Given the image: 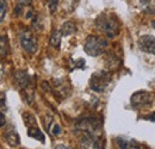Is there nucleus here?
<instances>
[{"mask_svg":"<svg viewBox=\"0 0 155 149\" xmlns=\"http://www.w3.org/2000/svg\"><path fill=\"white\" fill-rule=\"evenodd\" d=\"M60 31H61L62 36H71V35H73V34L77 32V25H75L74 22H71V20L64 22L62 24Z\"/></svg>","mask_w":155,"mask_h":149,"instance_id":"obj_13","label":"nucleus"},{"mask_svg":"<svg viewBox=\"0 0 155 149\" xmlns=\"http://www.w3.org/2000/svg\"><path fill=\"white\" fill-rule=\"evenodd\" d=\"M117 144L119 149H140V144L133 138L117 137Z\"/></svg>","mask_w":155,"mask_h":149,"instance_id":"obj_11","label":"nucleus"},{"mask_svg":"<svg viewBox=\"0 0 155 149\" xmlns=\"http://www.w3.org/2000/svg\"><path fill=\"white\" fill-rule=\"evenodd\" d=\"M107 41L105 38L96 36V35H90L86 38L85 44H84V50L87 55L90 56H99L104 53V50L107 47Z\"/></svg>","mask_w":155,"mask_h":149,"instance_id":"obj_3","label":"nucleus"},{"mask_svg":"<svg viewBox=\"0 0 155 149\" xmlns=\"http://www.w3.org/2000/svg\"><path fill=\"white\" fill-rule=\"evenodd\" d=\"M15 81L20 88L25 90L32 86V78L25 71H18L15 73Z\"/></svg>","mask_w":155,"mask_h":149,"instance_id":"obj_9","label":"nucleus"},{"mask_svg":"<svg viewBox=\"0 0 155 149\" xmlns=\"http://www.w3.org/2000/svg\"><path fill=\"white\" fill-rule=\"evenodd\" d=\"M138 48L148 54L155 55V37L152 35H142L138 38Z\"/></svg>","mask_w":155,"mask_h":149,"instance_id":"obj_8","label":"nucleus"},{"mask_svg":"<svg viewBox=\"0 0 155 149\" xmlns=\"http://www.w3.org/2000/svg\"><path fill=\"white\" fill-rule=\"evenodd\" d=\"M61 38H62L61 31L60 30H53L51 31V35H50V39H49L50 45L58 49L60 48V44H61Z\"/></svg>","mask_w":155,"mask_h":149,"instance_id":"obj_16","label":"nucleus"},{"mask_svg":"<svg viewBox=\"0 0 155 149\" xmlns=\"http://www.w3.org/2000/svg\"><path fill=\"white\" fill-rule=\"evenodd\" d=\"M53 87H54L55 94L58 95V98H66V97L69 94V92H71V87H69L68 82H66V81L62 80V79L54 80Z\"/></svg>","mask_w":155,"mask_h":149,"instance_id":"obj_10","label":"nucleus"},{"mask_svg":"<svg viewBox=\"0 0 155 149\" xmlns=\"http://www.w3.org/2000/svg\"><path fill=\"white\" fill-rule=\"evenodd\" d=\"M81 149H104L105 140L100 134H82L80 135Z\"/></svg>","mask_w":155,"mask_h":149,"instance_id":"obj_5","label":"nucleus"},{"mask_svg":"<svg viewBox=\"0 0 155 149\" xmlns=\"http://www.w3.org/2000/svg\"><path fill=\"white\" fill-rule=\"evenodd\" d=\"M96 28L106 37L114 38L119 34L120 23L115 15L101 13L96 19Z\"/></svg>","mask_w":155,"mask_h":149,"instance_id":"obj_1","label":"nucleus"},{"mask_svg":"<svg viewBox=\"0 0 155 149\" xmlns=\"http://www.w3.org/2000/svg\"><path fill=\"white\" fill-rule=\"evenodd\" d=\"M5 124H6V118H5V114H4L2 112H0V128H2Z\"/></svg>","mask_w":155,"mask_h":149,"instance_id":"obj_25","label":"nucleus"},{"mask_svg":"<svg viewBox=\"0 0 155 149\" xmlns=\"http://www.w3.org/2000/svg\"><path fill=\"white\" fill-rule=\"evenodd\" d=\"M8 51H10L8 37L6 35L5 36H1L0 37V60L1 58H5L6 56L8 55Z\"/></svg>","mask_w":155,"mask_h":149,"instance_id":"obj_15","label":"nucleus"},{"mask_svg":"<svg viewBox=\"0 0 155 149\" xmlns=\"http://www.w3.org/2000/svg\"><path fill=\"white\" fill-rule=\"evenodd\" d=\"M153 94L147 92V91H138L131 95V106L135 109H142V108H147L152 105V100H153Z\"/></svg>","mask_w":155,"mask_h":149,"instance_id":"obj_7","label":"nucleus"},{"mask_svg":"<svg viewBox=\"0 0 155 149\" xmlns=\"http://www.w3.org/2000/svg\"><path fill=\"white\" fill-rule=\"evenodd\" d=\"M20 44H21V48L29 53V54H34L37 51V48H38V42H37V38L36 36L29 31V30H24L23 32H20L19 36Z\"/></svg>","mask_w":155,"mask_h":149,"instance_id":"obj_6","label":"nucleus"},{"mask_svg":"<svg viewBox=\"0 0 155 149\" xmlns=\"http://www.w3.org/2000/svg\"><path fill=\"white\" fill-rule=\"evenodd\" d=\"M112 76L110 74V72L106 71H100V72H96L91 75L90 78V88L94 92H104L107 86L111 82Z\"/></svg>","mask_w":155,"mask_h":149,"instance_id":"obj_4","label":"nucleus"},{"mask_svg":"<svg viewBox=\"0 0 155 149\" xmlns=\"http://www.w3.org/2000/svg\"><path fill=\"white\" fill-rule=\"evenodd\" d=\"M0 106L1 108H6V94L5 92H0Z\"/></svg>","mask_w":155,"mask_h":149,"instance_id":"obj_23","label":"nucleus"},{"mask_svg":"<svg viewBox=\"0 0 155 149\" xmlns=\"http://www.w3.org/2000/svg\"><path fill=\"white\" fill-rule=\"evenodd\" d=\"M5 141H6L11 147H17L20 143L19 135L17 134V131L11 129V130L7 131V132L5 134Z\"/></svg>","mask_w":155,"mask_h":149,"instance_id":"obj_12","label":"nucleus"},{"mask_svg":"<svg viewBox=\"0 0 155 149\" xmlns=\"http://www.w3.org/2000/svg\"><path fill=\"white\" fill-rule=\"evenodd\" d=\"M1 72H2V68H1V65H0V76H1Z\"/></svg>","mask_w":155,"mask_h":149,"instance_id":"obj_27","label":"nucleus"},{"mask_svg":"<svg viewBox=\"0 0 155 149\" xmlns=\"http://www.w3.org/2000/svg\"><path fill=\"white\" fill-rule=\"evenodd\" d=\"M32 28H34L35 30H37V31H41V30L43 29V25H42V24H41V22H39L38 16H36L35 19L32 20Z\"/></svg>","mask_w":155,"mask_h":149,"instance_id":"obj_22","label":"nucleus"},{"mask_svg":"<svg viewBox=\"0 0 155 149\" xmlns=\"http://www.w3.org/2000/svg\"><path fill=\"white\" fill-rule=\"evenodd\" d=\"M58 5V0H48V7H49L50 13H55L56 12Z\"/></svg>","mask_w":155,"mask_h":149,"instance_id":"obj_21","label":"nucleus"},{"mask_svg":"<svg viewBox=\"0 0 155 149\" xmlns=\"http://www.w3.org/2000/svg\"><path fill=\"white\" fill-rule=\"evenodd\" d=\"M106 67L109 68V69H117L118 67H119V65H120V61H119V58L117 57L116 55H114V54H110V55L106 57Z\"/></svg>","mask_w":155,"mask_h":149,"instance_id":"obj_18","label":"nucleus"},{"mask_svg":"<svg viewBox=\"0 0 155 149\" xmlns=\"http://www.w3.org/2000/svg\"><path fill=\"white\" fill-rule=\"evenodd\" d=\"M55 149H72L71 147H68V146H64V144H58L55 147Z\"/></svg>","mask_w":155,"mask_h":149,"instance_id":"obj_26","label":"nucleus"},{"mask_svg":"<svg viewBox=\"0 0 155 149\" xmlns=\"http://www.w3.org/2000/svg\"><path fill=\"white\" fill-rule=\"evenodd\" d=\"M142 11L148 15H155V0H140Z\"/></svg>","mask_w":155,"mask_h":149,"instance_id":"obj_14","label":"nucleus"},{"mask_svg":"<svg viewBox=\"0 0 155 149\" xmlns=\"http://www.w3.org/2000/svg\"><path fill=\"white\" fill-rule=\"evenodd\" d=\"M6 8H7V2H6V0H0V22H2V19L5 18Z\"/></svg>","mask_w":155,"mask_h":149,"instance_id":"obj_20","label":"nucleus"},{"mask_svg":"<svg viewBox=\"0 0 155 149\" xmlns=\"http://www.w3.org/2000/svg\"><path fill=\"white\" fill-rule=\"evenodd\" d=\"M31 2H32V0H17V5H20L23 7L31 5Z\"/></svg>","mask_w":155,"mask_h":149,"instance_id":"obj_24","label":"nucleus"},{"mask_svg":"<svg viewBox=\"0 0 155 149\" xmlns=\"http://www.w3.org/2000/svg\"><path fill=\"white\" fill-rule=\"evenodd\" d=\"M28 135L30 136V137H32V138H35V140H38L39 142H42V143H44V134L42 132V131L38 129V127H34V128H29V130H28Z\"/></svg>","mask_w":155,"mask_h":149,"instance_id":"obj_17","label":"nucleus"},{"mask_svg":"<svg viewBox=\"0 0 155 149\" xmlns=\"http://www.w3.org/2000/svg\"><path fill=\"white\" fill-rule=\"evenodd\" d=\"M23 119H24V124L29 128H34V127H37V122H36V118L35 116H32L31 113H24L23 114Z\"/></svg>","mask_w":155,"mask_h":149,"instance_id":"obj_19","label":"nucleus"},{"mask_svg":"<svg viewBox=\"0 0 155 149\" xmlns=\"http://www.w3.org/2000/svg\"><path fill=\"white\" fill-rule=\"evenodd\" d=\"M140 149H144V148H141V147H140Z\"/></svg>","mask_w":155,"mask_h":149,"instance_id":"obj_28","label":"nucleus"},{"mask_svg":"<svg viewBox=\"0 0 155 149\" xmlns=\"http://www.w3.org/2000/svg\"><path fill=\"white\" fill-rule=\"evenodd\" d=\"M101 119L97 116H86L78 119L75 123L77 134H100Z\"/></svg>","mask_w":155,"mask_h":149,"instance_id":"obj_2","label":"nucleus"}]
</instances>
